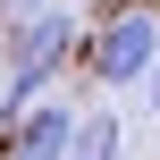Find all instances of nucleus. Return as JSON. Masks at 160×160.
I'll use <instances>...</instances> for the list:
<instances>
[{"instance_id":"1","label":"nucleus","mask_w":160,"mask_h":160,"mask_svg":"<svg viewBox=\"0 0 160 160\" xmlns=\"http://www.w3.org/2000/svg\"><path fill=\"white\" fill-rule=\"evenodd\" d=\"M68 42H76V17H68V8H42L34 25H17V42L0 51V110H17V118H25L34 84H51V76H59Z\"/></svg>"},{"instance_id":"2","label":"nucleus","mask_w":160,"mask_h":160,"mask_svg":"<svg viewBox=\"0 0 160 160\" xmlns=\"http://www.w3.org/2000/svg\"><path fill=\"white\" fill-rule=\"evenodd\" d=\"M152 68H160V17L152 8H118L101 25V42H93V76L101 84H152Z\"/></svg>"},{"instance_id":"3","label":"nucleus","mask_w":160,"mask_h":160,"mask_svg":"<svg viewBox=\"0 0 160 160\" xmlns=\"http://www.w3.org/2000/svg\"><path fill=\"white\" fill-rule=\"evenodd\" d=\"M76 118H84V110H59V101L25 110V118H17L8 160H68V152H76Z\"/></svg>"},{"instance_id":"4","label":"nucleus","mask_w":160,"mask_h":160,"mask_svg":"<svg viewBox=\"0 0 160 160\" xmlns=\"http://www.w3.org/2000/svg\"><path fill=\"white\" fill-rule=\"evenodd\" d=\"M68 160H118V110H84L76 118V152Z\"/></svg>"},{"instance_id":"5","label":"nucleus","mask_w":160,"mask_h":160,"mask_svg":"<svg viewBox=\"0 0 160 160\" xmlns=\"http://www.w3.org/2000/svg\"><path fill=\"white\" fill-rule=\"evenodd\" d=\"M42 8H51V0H8V17H17V25H34Z\"/></svg>"},{"instance_id":"6","label":"nucleus","mask_w":160,"mask_h":160,"mask_svg":"<svg viewBox=\"0 0 160 160\" xmlns=\"http://www.w3.org/2000/svg\"><path fill=\"white\" fill-rule=\"evenodd\" d=\"M152 110H160V68H152Z\"/></svg>"}]
</instances>
